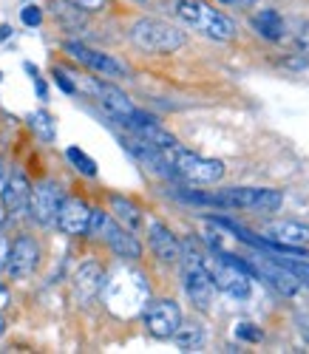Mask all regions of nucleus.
Returning <instances> with one entry per match:
<instances>
[{
  "mask_svg": "<svg viewBox=\"0 0 309 354\" xmlns=\"http://www.w3.org/2000/svg\"><path fill=\"white\" fill-rule=\"evenodd\" d=\"M54 80H57L60 88H63V94H77V85L69 80V74L63 68H54Z\"/></svg>",
  "mask_w": 309,
  "mask_h": 354,
  "instance_id": "bb28decb",
  "label": "nucleus"
},
{
  "mask_svg": "<svg viewBox=\"0 0 309 354\" xmlns=\"http://www.w3.org/2000/svg\"><path fill=\"white\" fill-rule=\"evenodd\" d=\"M111 210H114V221H116V224H122V227L131 230V232L142 230V224H145L142 210L136 207L131 198H125V196H111Z\"/></svg>",
  "mask_w": 309,
  "mask_h": 354,
  "instance_id": "aec40b11",
  "label": "nucleus"
},
{
  "mask_svg": "<svg viewBox=\"0 0 309 354\" xmlns=\"http://www.w3.org/2000/svg\"><path fill=\"white\" fill-rule=\"evenodd\" d=\"M88 218H91V207L82 198L71 196V198H63V204H60L54 224H57L60 232H66V235H85Z\"/></svg>",
  "mask_w": 309,
  "mask_h": 354,
  "instance_id": "ddd939ff",
  "label": "nucleus"
},
{
  "mask_svg": "<svg viewBox=\"0 0 309 354\" xmlns=\"http://www.w3.org/2000/svg\"><path fill=\"white\" fill-rule=\"evenodd\" d=\"M306 340H309V337H306Z\"/></svg>",
  "mask_w": 309,
  "mask_h": 354,
  "instance_id": "4c0bfd02",
  "label": "nucleus"
},
{
  "mask_svg": "<svg viewBox=\"0 0 309 354\" xmlns=\"http://www.w3.org/2000/svg\"><path fill=\"white\" fill-rule=\"evenodd\" d=\"M131 40L139 51H148V54H173L184 46V32H179L176 26L165 20L142 17L131 28Z\"/></svg>",
  "mask_w": 309,
  "mask_h": 354,
  "instance_id": "7ed1b4c3",
  "label": "nucleus"
},
{
  "mask_svg": "<svg viewBox=\"0 0 309 354\" xmlns=\"http://www.w3.org/2000/svg\"><path fill=\"white\" fill-rule=\"evenodd\" d=\"M173 340L182 351H196L204 346V329L196 323H179V329L173 332Z\"/></svg>",
  "mask_w": 309,
  "mask_h": 354,
  "instance_id": "412c9836",
  "label": "nucleus"
},
{
  "mask_svg": "<svg viewBox=\"0 0 309 354\" xmlns=\"http://www.w3.org/2000/svg\"><path fill=\"white\" fill-rule=\"evenodd\" d=\"M219 207L230 210H261V213H275L281 210L284 196L272 187H227L215 193Z\"/></svg>",
  "mask_w": 309,
  "mask_h": 354,
  "instance_id": "423d86ee",
  "label": "nucleus"
},
{
  "mask_svg": "<svg viewBox=\"0 0 309 354\" xmlns=\"http://www.w3.org/2000/svg\"><path fill=\"white\" fill-rule=\"evenodd\" d=\"M20 20H23V26H28V28H37V26L43 23V9L35 6V3H26L23 12H20Z\"/></svg>",
  "mask_w": 309,
  "mask_h": 354,
  "instance_id": "393cba45",
  "label": "nucleus"
},
{
  "mask_svg": "<svg viewBox=\"0 0 309 354\" xmlns=\"http://www.w3.org/2000/svg\"><path fill=\"white\" fill-rule=\"evenodd\" d=\"M6 218H9V213H6V207H3V204H0V230L6 227Z\"/></svg>",
  "mask_w": 309,
  "mask_h": 354,
  "instance_id": "473e14b6",
  "label": "nucleus"
},
{
  "mask_svg": "<svg viewBox=\"0 0 309 354\" xmlns=\"http://www.w3.org/2000/svg\"><path fill=\"white\" fill-rule=\"evenodd\" d=\"M28 125H32V131H35L43 142H54L57 128H54V120H51V113H48V111H35V113H28Z\"/></svg>",
  "mask_w": 309,
  "mask_h": 354,
  "instance_id": "5701e85b",
  "label": "nucleus"
},
{
  "mask_svg": "<svg viewBox=\"0 0 309 354\" xmlns=\"http://www.w3.org/2000/svg\"><path fill=\"white\" fill-rule=\"evenodd\" d=\"M253 26H256V32H258L264 40H270V43L284 40V35H287V23H284V17L278 15L275 9H261V12L253 17Z\"/></svg>",
  "mask_w": 309,
  "mask_h": 354,
  "instance_id": "6ab92c4d",
  "label": "nucleus"
},
{
  "mask_svg": "<svg viewBox=\"0 0 309 354\" xmlns=\"http://www.w3.org/2000/svg\"><path fill=\"white\" fill-rule=\"evenodd\" d=\"M6 255H9V241L0 235V270L6 267Z\"/></svg>",
  "mask_w": 309,
  "mask_h": 354,
  "instance_id": "cd10ccee",
  "label": "nucleus"
},
{
  "mask_svg": "<svg viewBox=\"0 0 309 354\" xmlns=\"http://www.w3.org/2000/svg\"><path fill=\"white\" fill-rule=\"evenodd\" d=\"M236 337L238 340H247V343H261L264 340V332L256 329L253 323H238V326H236Z\"/></svg>",
  "mask_w": 309,
  "mask_h": 354,
  "instance_id": "a878e982",
  "label": "nucleus"
},
{
  "mask_svg": "<svg viewBox=\"0 0 309 354\" xmlns=\"http://www.w3.org/2000/svg\"><path fill=\"white\" fill-rule=\"evenodd\" d=\"M148 244L162 263H179L182 261V244L170 232V227H165L162 221H150L148 224Z\"/></svg>",
  "mask_w": 309,
  "mask_h": 354,
  "instance_id": "2eb2a0df",
  "label": "nucleus"
},
{
  "mask_svg": "<svg viewBox=\"0 0 309 354\" xmlns=\"http://www.w3.org/2000/svg\"><path fill=\"white\" fill-rule=\"evenodd\" d=\"M165 156H168V162L179 179L191 182V185H215V182H222V176H224V162L199 156L193 151H184L182 145H176Z\"/></svg>",
  "mask_w": 309,
  "mask_h": 354,
  "instance_id": "39448f33",
  "label": "nucleus"
},
{
  "mask_svg": "<svg viewBox=\"0 0 309 354\" xmlns=\"http://www.w3.org/2000/svg\"><path fill=\"white\" fill-rule=\"evenodd\" d=\"M222 3H230V0H222Z\"/></svg>",
  "mask_w": 309,
  "mask_h": 354,
  "instance_id": "c9c22d12",
  "label": "nucleus"
},
{
  "mask_svg": "<svg viewBox=\"0 0 309 354\" xmlns=\"http://www.w3.org/2000/svg\"><path fill=\"white\" fill-rule=\"evenodd\" d=\"M9 304V289L6 286H0V309H3Z\"/></svg>",
  "mask_w": 309,
  "mask_h": 354,
  "instance_id": "7c9ffc66",
  "label": "nucleus"
},
{
  "mask_svg": "<svg viewBox=\"0 0 309 354\" xmlns=\"http://www.w3.org/2000/svg\"><path fill=\"white\" fill-rule=\"evenodd\" d=\"M6 182H9V167L3 165V159H0V193H3V187H6Z\"/></svg>",
  "mask_w": 309,
  "mask_h": 354,
  "instance_id": "c756f323",
  "label": "nucleus"
},
{
  "mask_svg": "<svg viewBox=\"0 0 309 354\" xmlns=\"http://www.w3.org/2000/svg\"><path fill=\"white\" fill-rule=\"evenodd\" d=\"M85 88L91 94L97 97V102L103 105V111L111 116L114 122H122V120H128V116L136 111V105L131 102V97L125 91H119L116 85L111 82H100V80H85Z\"/></svg>",
  "mask_w": 309,
  "mask_h": 354,
  "instance_id": "9b49d317",
  "label": "nucleus"
},
{
  "mask_svg": "<svg viewBox=\"0 0 309 354\" xmlns=\"http://www.w3.org/2000/svg\"><path fill=\"white\" fill-rule=\"evenodd\" d=\"M176 17L193 28V32L210 37V40H219V43H227L236 37V23L233 17H227L224 12H219L215 6H210L207 0H176Z\"/></svg>",
  "mask_w": 309,
  "mask_h": 354,
  "instance_id": "f03ea898",
  "label": "nucleus"
},
{
  "mask_svg": "<svg viewBox=\"0 0 309 354\" xmlns=\"http://www.w3.org/2000/svg\"><path fill=\"white\" fill-rule=\"evenodd\" d=\"M103 286H105V272L97 261H85L82 267L77 270L74 275V292L80 304H91L97 298V295H103Z\"/></svg>",
  "mask_w": 309,
  "mask_h": 354,
  "instance_id": "f3484780",
  "label": "nucleus"
},
{
  "mask_svg": "<svg viewBox=\"0 0 309 354\" xmlns=\"http://www.w3.org/2000/svg\"><path fill=\"white\" fill-rule=\"evenodd\" d=\"M28 198H32V182L26 179V173L15 170L9 173V182L0 193V201H3V207L12 218H20L23 213H28Z\"/></svg>",
  "mask_w": 309,
  "mask_h": 354,
  "instance_id": "4468645a",
  "label": "nucleus"
},
{
  "mask_svg": "<svg viewBox=\"0 0 309 354\" xmlns=\"http://www.w3.org/2000/svg\"><path fill=\"white\" fill-rule=\"evenodd\" d=\"M103 241L111 247V252L116 258H125V261H139L142 258V244L136 241V235L131 230H125L122 224H116L114 218L108 221V227L103 232Z\"/></svg>",
  "mask_w": 309,
  "mask_h": 354,
  "instance_id": "dca6fc26",
  "label": "nucleus"
},
{
  "mask_svg": "<svg viewBox=\"0 0 309 354\" xmlns=\"http://www.w3.org/2000/svg\"><path fill=\"white\" fill-rule=\"evenodd\" d=\"M136 3H145V0H136Z\"/></svg>",
  "mask_w": 309,
  "mask_h": 354,
  "instance_id": "e433bc0d",
  "label": "nucleus"
},
{
  "mask_svg": "<svg viewBox=\"0 0 309 354\" xmlns=\"http://www.w3.org/2000/svg\"><path fill=\"white\" fill-rule=\"evenodd\" d=\"M142 320H145V329L153 335V337H159V340H168L173 337V332L179 329V323H182V309L176 301H148V306L142 309Z\"/></svg>",
  "mask_w": 309,
  "mask_h": 354,
  "instance_id": "6e6552de",
  "label": "nucleus"
},
{
  "mask_svg": "<svg viewBox=\"0 0 309 354\" xmlns=\"http://www.w3.org/2000/svg\"><path fill=\"white\" fill-rule=\"evenodd\" d=\"M230 3H256V0H230Z\"/></svg>",
  "mask_w": 309,
  "mask_h": 354,
  "instance_id": "f704fd0d",
  "label": "nucleus"
},
{
  "mask_svg": "<svg viewBox=\"0 0 309 354\" xmlns=\"http://www.w3.org/2000/svg\"><path fill=\"white\" fill-rule=\"evenodd\" d=\"M12 37V26H0V40H9Z\"/></svg>",
  "mask_w": 309,
  "mask_h": 354,
  "instance_id": "2f4dec72",
  "label": "nucleus"
},
{
  "mask_svg": "<svg viewBox=\"0 0 309 354\" xmlns=\"http://www.w3.org/2000/svg\"><path fill=\"white\" fill-rule=\"evenodd\" d=\"M66 159L71 162L74 170H80L82 176H88V179H94V176H97V162L91 159L85 151H80V147H69V151H66Z\"/></svg>",
  "mask_w": 309,
  "mask_h": 354,
  "instance_id": "b1692460",
  "label": "nucleus"
},
{
  "mask_svg": "<svg viewBox=\"0 0 309 354\" xmlns=\"http://www.w3.org/2000/svg\"><path fill=\"white\" fill-rule=\"evenodd\" d=\"M3 335H6V317L0 315V337H3Z\"/></svg>",
  "mask_w": 309,
  "mask_h": 354,
  "instance_id": "72a5a7b5",
  "label": "nucleus"
},
{
  "mask_svg": "<svg viewBox=\"0 0 309 354\" xmlns=\"http://www.w3.org/2000/svg\"><path fill=\"white\" fill-rule=\"evenodd\" d=\"M182 281H184V292H188L191 304L199 309V312H207L210 304H213V295H215V286L210 281V272L204 267V255L193 247V244H184L182 247Z\"/></svg>",
  "mask_w": 309,
  "mask_h": 354,
  "instance_id": "20e7f679",
  "label": "nucleus"
},
{
  "mask_svg": "<svg viewBox=\"0 0 309 354\" xmlns=\"http://www.w3.org/2000/svg\"><path fill=\"white\" fill-rule=\"evenodd\" d=\"M66 51L74 57L77 63H82L85 68H91V71L100 74V77H125L128 74V68L122 66L119 60H114L111 54H103L97 48H88V46H82L77 40H69L66 43Z\"/></svg>",
  "mask_w": 309,
  "mask_h": 354,
  "instance_id": "f8f14e48",
  "label": "nucleus"
},
{
  "mask_svg": "<svg viewBox=\"0 0 309 354\" xmlns=\"http://www.w3.org/2000/svg\"><path fill=\"white\" fill-rule=\"evenodd\" d=\"M261 239L267 241L264 252H281V255H303L301 247L309 244V227L298 221H270L261 227Z\"/></svg>",
  "mask_w": 309,
  "mask_h": 354,
  "instance_id": "0eeeda50",
  "label": "nucleus"
},
{
  "mask_svg": "<svg viewBox=\"0 0 309 354\" xmlns=\"http://www.w3.org/2000/svg\"><path fill=\"white\" fill-rule=\"evenodd\" d=\"M35 85H37V97H40V100H48V88H46V82L40 80V74H35Z\"/></svg>",
  "mask_w": 309,
  "mask_h": 354,
  "instance_id": "c85d7f7f",
  "label": "nucleus"
},
{
  "mask_svg": "<svg viewBox=\"0 0 309 354\" xmlns=\"http://www.w3.org/2000/svg\"><path fill=\"white\" fill-rule=\"evenodd\" d=\"M281 267L298 281V283H303V286H309V261H303V255H295V258H284L281 252H270Z\"/></svg>",
  "mask_w": 309,
  "mask_h": 354,
  "instance_id": "4be33fe9",
  "label": "nucleus"
},
{
  "mask_svg": "<svg viewBox=\"0 0 309 354\" xmlns=\"http://www.w3.org/2000/svg\"><path fill=\"white\" fill-rule=\"evenodd\" d=\"M63 190H60L57 182H40L32 187V198H28V216L32 221H37L40 227H51L57 218V210L63 204Z\"/></svg>",
  "mask_w": 309,
  "mask_h": 354,
  "instance_id": "9d476101",
  "label": "nucleus"
},
{
  "mask_svg": "<svg viewBox=\"0 0 309 354\" xmlns=\"http://www.w3.org/2000/svg\"><path fill=\"white\" fill-rule=\"evenodd\" d=\"M105 304L116 317H134L148 306L150 286L145 275L134 267H116L111 275H105Z\"/></svg>",
  "mask_w": 309,
  "mask_h": 354,
  "instance_id": "f257e3e1",
  "label": "nucleus"
},
{
  "mask_svg": "<svg viewBox=\"0 0 309 354\" xmlns=\"http://www.w3.org/2000/svg\"><path fill=\"white\" fill-rule=\"evenodd\" d=\"M40 263V247L32 235H17L15 244H9V255H6V275L12 281H23L28 278Z\"/></svg>",
  "mask_w": 309,
  "mask_h": 354,
  "instance_id": "1a4fd4ad",
  "label": "nucleus"
},
{
  "mask_svg": "<svg viewBox=\"0 0 309 354\" xmlns=\"http://www.w3.org/2000/svg\"><path fill=\"white\" fill-rule=\"evenodd\" d=\"M51 12L66 32H80L85 26V9L77 0H51Z\"/></svg>",
  "mask_w": 309,
  "mask_h": 354,
  "instance_id": "a211bd4d",
  "label": "nucleus"
}]
</instances>
